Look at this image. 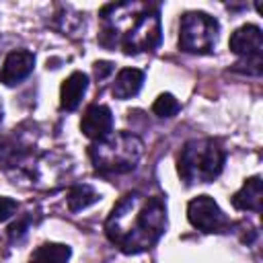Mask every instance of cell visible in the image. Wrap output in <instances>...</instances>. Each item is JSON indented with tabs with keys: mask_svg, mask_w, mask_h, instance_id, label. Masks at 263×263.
Returning <instances> with one entry per match:
<instances>
[{
	"mask_svg": "<svg viewBox=\"0 0 263 263\" xmlns=\"http://www.w3.org/2000/svg\"><path fill=\"white\" fill-rule=\"evenodd\" d=\"M111 72H113V64L111 62H95V76L99 80L107 78Z\"/></svg>",
	"mask_w": 263,
	"mask_h": 263,
	"instance_id": "obj_18",
	"label": "cell"
},
{
	"mask_svg": "<svg viewBox=\"0 0 263 263\" xmlns=\"http://www.w3.org/2000/svg\"><path fill=\"white\" fill-rule=\"evenodd\" d=\"M80 129L86 138L90 140H103L111 134L113 129V115H111V109L107 105H90L82 119H80Z\"/></svg>",
	"mask_w": 263,
	"mask_h": 263,
	"instance_id": "obj_8",
	"label": "cell"
},
{
	"mask_svg": "<svg viewBox=\"0 0 263 263\" xmlns=\"http://www.w3.org/2000/svg\"><path fill=\"white\" fill-rule=\"evenodd\" d=\"M27 226H29V220H27V218H25V220L14 222V224L8 228V238H10V240H18V238L27 232Z\"/></svg>",
	"mask_w": 263,
	"mask_h": 263,
	"instance_id": "obj_17",
	"label": "cell"
},
{
	"mask_svg": "<svg viewBox=\"0 0 263 263\" xmlns=\"http://www.w3.org/2000/svg\"><path fill=\"white\" fill-rule=\"evenodd\" d=\"M144 154V144L136 134L117 132L109 134L103 140H97L88 146V156L97 171L121 175L138 166Z\"/></svg>",
	"mask_w": 263,
	"mask_h": 263,
	"instance_id": "obj_3",
	"label": "cell"
},
{
	"mask_svg": "<svg viewBox=\"0 0 263 263\" xmlns=\"http://www.w3.org/2000/svg\"><path fill=\"white\" fill-rule=\"evenodd\" d=\"M142 82H144V72L138 70V68H123L119 70V74L115 76V82H113V97L115 99H132L140 92L142 88Z\"/></svg>",
	"mask_w": 263,
	"mask_h": 263,
	"instance_id": "obj_12",
	"label": "cell"
},
{
	"mask_svg": "<svg viewBox=\"0 0 263 263\" xmlns=\"http://www.w3.org/2000/svg\"><path fill=\"white\" fill-rule=\"evenodd\" d=\"M16 208H18V203H16L14 199H10V197H0V222L8 220V218L16 212Z\"/></svg>",
	"mask_w": 263,
	"mask_h": 263,
	"instance_id": "obj_16",
	"label": "cell"
},
{
	"mask_svg": "<svg viewBox=\"0 0 263 263\" xmlns=\"http://www.w3.org/2000/svg\"><path fill=\"white\" fill-rule=\"evenodd\" d=\"M86 88H88V76L84 72H72L62 82V88H60V107L64 111H74L80 105Z\"/></svg>",
	"mask_w": 263,
	"mask_h": 263,
	"instance_id": "obj_10",
	"label": "cell"
},
{
	"mask_svg": "<svg viewBox=\"0 0 263 263\" xmlns=\"http://www.w3.org/2000/svg\"><path fill=\"white\" fill-rule=\"evenodd\" d=\"M261 201H263L261 177L247 179L245 185L232 195V205L236 210H245V212H261Z\"/></svg>",
	"mask_w": 263,
	"mask_h": 263,
	"instance_id": "obj_11",
	"label": "cell"
},
{
	"mask_svg": "<svg viewBox=\"0 0 263 263\" xmlns=\"http://www.w3.org/2000/svg\"><path fill=\"white\" fill-rule=\"evenodd\" d=\"M230 49L242 58V62L234 64L236 68L247 66L242 72L261 74V49H263V33L257 25H242L230 37Z\"/></svg>",
	"mask_w": 263,
	"mask_h": 263,
	"instance_id": "obj_6",
	"label": "cell"
},
{
	"mask_svg": "<svg viewBox=\"0 0 263 263\" xmlns=\"http://www.w3.org/2000/svg\"><path fill=\"white\" fill-rule=\"evenodd\" d=\"M166 230V203L160 195L125 193L105 220L107 238L125 255L152 249Z\"/></svg>",
	"mask_w": 263,
	"mask_h": 263,
	"instance_id": "obj_1",
	"label": "cell"
},
{
	"mask_svg": "<svg viewBox=\"0 0 263 263\" xmlns=\"http://www.w3.org/2000/svg\"><path fill=\"white\" fill-rule=\"evenodd\" d=\"M160 16L154 8L144 4H134L129 14V25L115 33H101L99 43L107 49L121 47L127 55L140 51H152L160 45Z\"/></svg>",
	"mask_w": 263,
	"mask_h": 263,
	"instance_id": "obj_2",
	"label": "cell"
},
{
	"mask_svg": "<svg viewBox=\"0 0 263 263\" xmlns=\"http://www.w3.org/2000/svg\"><path fill=\"white\" fill-rule=\"evenodd\" d=\"M99 201V193L90 185H74L68 191V208L70 212H80L86 210L88 205Z\"/></svg>",
	"mask_w": 263,
	"mask_h": 263,
	"instance_id": "obj_14",
	"label": "cell"
},
{
	"mask_svg": "<svg viewBox=\"0 0 263 263\" xmlns=\"http://www.w3.org/2000/svg\"><path fill=\"white\" fill-rule=\"evenodd\" d=\"M33 66H35V55L31 51H27V49L10 51L0 70V80L8 86H14L33 72Z\"/></svg>",
	"mask_w": 263,
	"mask_h": 263,
	"instance_id": "obj_9",
	"label": "cell"
},
{
	"mask_svg": "<svg viewBox=\"0 0 263 263\" xmlns=\"http://www.w3.org/2000/svg\"><path fill=\"white\" fill-rule=\"evenodd\" d=\"M152 111H154V115H158V117H173V115L179 111V101H177L171 92H162V95L154 101Z\"/></svg>",
	"mask_w": 263,
	"mask_h": 263,
	"instance_id": "obj_15",
	"label": "cell"
},
{
	"mask_svg": "<svg viewBox=\"0 0 263 263\" xmlns=\"http://www.w3.org/2000/svg\"><path fill=\"white\" fill-rule=\"evenodd\" d=\"M218 21L205 12L191 10L181 16L179 47L187 53H210L218 41Z\"/></svg>",
	"mask_w": 263,
	"mask_h": 263,
	"instance_id": "obj_5",
	"label": "cell"
},
{
	"mask_svg": "<svg viewBox=\"0 0 263 263\" xmlns=\"http://www.w3.org/2000/svg\"><path fill=\"white\" fill-rule=\"evenodd\" d=\"M72 251L68 245L62 242H43L33 251L29 257V263H66L70 259Z\"/></svg>",
	"mask_w": 263,
	"mask_h": 263,
	"instance_id": "obj_13",
	"label": "cell"
},
{
	"mask_svg": "<svg viewBox=\"0 0 263 263\" xmlns=\"http://www.w3.org/2000/svg\"><path fill=\"white\" fill-rule=\"evenodd\" d=\"M187 218L191 226L201 232H226L230 228L228 216L210 195H197L187 205Z\"/></svg>",
	"mask_w": 263,
	"mask_h": 263,
	"instance_id": "obj_7",
	"label": "cell"
},
{
	"mask_svg": "<svg viewBox=\"0 0 263 263\" xmlns=\"http://www.w3.org/2000/svg\"><path fill=\"white\" fill-rule=\"evenodd\" d=\"M224 150L212 138L189 140L179 154L177 171L185 185L195 183H210L214 181L224 166Z\"/></svg>",
	"mask_w": 263,
	"mask_h": 263,
	"instance_id": "obj_4",
	"label": "cell"
}]
</instances>
